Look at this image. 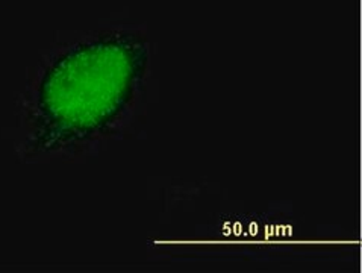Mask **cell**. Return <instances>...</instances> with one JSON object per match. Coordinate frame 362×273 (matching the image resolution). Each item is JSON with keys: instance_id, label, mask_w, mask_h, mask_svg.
<instances>
[{"instance_id": "1", "label": "cell", "mask_w": 362, "mask_h": 273, "mask_svg": "<svg viewBox=\"0 0 362 273\" xmlns=\"http://www.w3.org/2000/svg\"><path fill=\"white\" fill-rule=\"evenodd\" d=\"M148 67L151 43L138 29H102L62 46L32 83L26 149L70 156L108 140L143 94Z\"/></svg>"}]
</instances>
